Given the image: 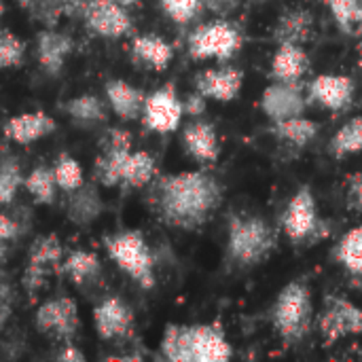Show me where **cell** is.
<instances>
[{
	"label": "cell",
	"instance_id": "obj_11",
	"mask_svg": "<svg viewBox=\"0 0 362 362\" xmlns=\"http://www.w3.org/2000/svg\"><path fill=\"white\" fill-rule=\"evenodd\" d=\"M354 95H356V85L350 76L344 74H318L308 85V100L333 112H341L350 108Z\"/></svg>",
	"mask_w": 362,
	"mask_h": 362
},
{
	"label": "cell",
	"instance_id": "obj_10",
	"mask_svg": "<svg viewBox=\"0 0 362 362\" xmlns=\"http://www.w3.org/2000/svg\"><path fill=\"white\" fill-rule=\"evenodd\" d=\"M308 108V95L301 83H280L269 85L261 95V110L274 121H284L303 115Z\"/></svg>",
	"mask_w": 362,
	"mask_h": 362
},
{
	"label": "cell",
	"instance_id": "obj_1",
	"mask_svg": "<svg viewBox=\"0 0 362 362\" xmlns=\"http://www.w3.org/2000/svg\"><path fill=\"white\" fill-rule=\"evenodd\" d=\"M223 202L221 182L208 172H180L163 176L153 191L159 218L176 229L193 231L210 221Z\"/></svg>",
	"mask_w": 362,
	"mask_h": 362
},
{
	"label": "cell",
	"instance_id": "obj_35",
	"mask_svg": "<svg viewBox=\"0 0 362 362\" xmlns=\"http://www.w3.org/2000/svg\"><path fill=\"white\" fill-rule=\"evenodd\" d=\"M25 42L8 30H0V68H13L23 62Z\"/></svg>",
	"mask_w": 362,
	"mask_h": 362
},
{
	"label": "cell",
	"instance_id": "obj_7",
	"mask_svg": "<svg viewBox=\"0 0 362 362\" xmlns=\"http://www.w3.org/2000/svg\"><path fill=\"white\" fill-rule=\"evenodd\" d=\"M318 333L327 346L362 335V308L339 295L327 297L318 314Z\"/></svg>",
	"mask_w": 362,
	"mask_h": 362
},
{
	"label": "cell",
	"instance_id": "obj_19",
	"mask_svg": "<svg viewBox=\"0 0 362 362\" xmlns=\"http://www.w3.org/2000/svg\"><path fill=\"white\" fill-rule=\"evenodd\" d=\"M55 129V121L42 112V110H36V112H23L19 117H13L6 121L4 125V134L19 142V144H30V142H36L45 136H49L51 132Z\"/></svg>",
	"mask_w": 362,
	"mask_h": 362
},
{
	"label": "cell",
	"instance_id": "obj_6",
	"mask_svg": "<svg viewBox=\"0 0 362 362\" xmlns=\"http://www.w3.org/2000/svg\"><path fill=\"white\" fill-rule=\"evenodd\" d=\"M242 47L240 30L225 19L197 25L189 36V53L193 59H229Z\"/></svg>",
	"mask_w": 362,
	"mask_h": 362
},
{
	"label": "cell",
	"instance_id": "obj_23",
	"mask_svg": "<svg viewBox=\"0 0 362 362\" xmlns=\"http://www.w3.org/2000/svg\"><path fill=\"white\" fill-rule=\"evenodd\" d=\"M132 53L136 59L144 62L146 66L155 68V70H163L170 62H172V47L157 34H142L136 36L132 42Z\"/></svg>",
	"mask_w": 362,
	"mask_h": 362
},
{
	"label": "cell",
	"instance_id": "obj_42",
	"mask_svg": "<svg viewBox=\"0 0 362 362\" xmlns=\"http://www.w3.org/2000/svg\"><path fill=\"white\" fill-rule=\"evenodd\" d=\"M93 0H66L64 2V11L70 15H85V11L91 6Z\"/></svg>",
	"mask_w": 362,
	"mask_h": 362
},
{
	"label": "cell",
	"instance_id": "obj_34",
	"mask_svg": "<svg viewBox=\"0 0 362 362\" xmlns=\"http://www.w3.org/2000/svg\"><path fill=\"white\" fill-rule=\"evenodd\" d=\"M53 176H55V185L66 193L78 189L85 182L81 163L76 159H72L70 155H59L57 157V161L53 165Z\"/></svg>",
	"mask_w": 362,
	"mask_h": 362
},
{
	"label": "cell",
	"instance_id": "obj_39",
	"mask_svg": "<svg viewBox=\"0 0 362 362\" xmlns=\"http://www.w3.org/2000/svg\"><path fill=\"white\" fill-rule=\"evenodd\" d=\"M182 106H185V112H187V115L197 117V115H202V112L206 110V98H204L199 91H195V93H191V95L187 98V102H182Z\"/></svg>",
	"mask_w": 362,
	"mask_h": 362
},
{
	"label": "cell",
	"instance_id": "obj_45",
	"mask_svg": "<svg viewBox=\"0 0 362 362\" xmlns=\"http://www.w3.org/2000/svg\"><path fill=\"white\" fill-rule=\"evenodd\" d=\"M358 68L362 70V42H361V47H358Z\"/></svg>",
	"mask_w": 362,
	"mask_h": 362
},
{
	"label": "cell",
	"instance_id": "obj_18",
	"mask_svg": "<svg viewBox=\"0 0 362 362\" xmlns=\"http://www.w3.org/2000/svg\"><path fill=\"white\" fill-rule=\"evenodd\" d=\"M310 68V57L301 45H278L272 57V78L280 83H301Z\"/></svg>",
	"mask_w": 362,
	"mask_h": 362
},
{
	"label": "cell",
	"instance_id": "obj_20",
	"mask_svg": "<svg viewBox=\"0 0 362 362\" xmlns=\"http://www.w3.org/2000/svg\"><path fill=\"white\" fill-rule=\"evenodd\" d=\"M106 100H108L110 108L115 110V115H119L125 121H134L142 115L146 95L142 89H138L125 81L112 78L106 83Z\"/></svg>",
	"mask_w": 362,
	"mask_h": 362
},
{
	"label": "cell",
	"instance_id": "obj_21",
	"mask_svg": "<svg viewBox=\"0 0 362 362\" xmlns=\"http://www.w3.org/2000/svg\"><path fill=\"white\" fill-rule=\"evenodd\" d=\"M70 51H72L70 36L55 32V30H45L38 34V42H36L38 62L49 74H57L64 68V62Z\"/></svg>",
	"mask_w": 362,
	"mask_h": 362
},
{
	"label": "cell",
	"instance_id": "obj_9",
	"mask_svg": "<svg viewBox=\"0 0 362 362\" xmlns=\"http://www.w3.org/2000/svg\"><path fill=\"white\" fill-rule=\"evenodd\" d=\"M182 115H185V106L178 100L174 85H165V87L157 89L155 93L146 95V100H144L142 121L151 132L170 134V132L178 129Z\"/></svg>",
	"mask_w": 362,
	"mask_h": 362
},
{
	"label": "cell",
	"instance_id": "obj_44",
	"mask_svg": "<svg viewBox=\"0 0 362 362\" xmlns=\"http://www.w3.org/2000/svg\"><path fill=\"white\" fill-rule=\"evenodd\" d=\"M110 2H117V4H121V6H125V8H127V6L136 4L138 0H110Z\"/></svg>",
	"mask_w": 362,
	"mask_h": 362
},
{
	"label": "cell",
	"instance_id": "obj_3",
	"mask_svg": "<svg viewBox=\"0 0 362 362\" xmlns=\"http://www.w3.org/2000/svg\"><path fill=\"white\" fill-rule=\"evenodd\" d=\"M278 244L272 223L259 214H233L227 231V257L240 269L265 263Z\"/></svg>",
	"mask_w": 362,
	"mask_h": 362
},
{
	"label": "cell",
	"instance_id": "obj_4",
	"mask_svg": "<svg viewBox=\"0 0 362 362\" xmlns=\"http://www.w3.org/2000/svg\"><path fill=\"white\" fill-rule=\"evenodd\" d=\"M314 325V301L312 288L305 280L288 282L272 305V327L278 337L288 344H301Z\"/></svg>",
	"mask_w": 362,
	"mask_h": 362
},
{
	"label": "cell",
	"instance_id": "obj_26",
	"mask_svg": "<svg viewBox=\"0 0 362 362\" xmlns=\"http://www.w3.org/2000/svg\"><path fill=\"white\" fill-rule=\"evenodd\" d=\"M318 132H320V125L316 121L303 117V115L274 123V134L280 140H284L286 144L297 146V148H303L310 142H314V138L318 136Z\"/></svg>",
	"mask_w": 362,
	"mask_h": 362
},
{
	"label": "cell",
	"instance_id": "obj_16",
	"mask_svg": "<svg viewBox=\"0 0 362 362\" xmlns=\"http://www.w3.org/2000/svg\"><path fill=\"white\" fill-rule=\"evenodd\" d=\"M93 325H95V331L102 339L121 337L132 329L134 314L123 299L108 297L93 310Z\"/></svg>",
	"mask_w": 362,
	"mask_h": 362
},
{
	"label": "cell",
	"instance_id": "obj_40",
	"mask_svg": "<svg viewBox=\"0 0 362 362\" xmlns=\"http://www.w3.org/2000/svg\"><path fill=\"white\" fill-rule=\"evenodd\" d=\"M204 2V8H210L218 15H227L235 8L238 0H202Z\"/></svg>",
	"mask_w": 362,
	"mask_h": 362
},
{
	"label": "cell",
	"instance_id": "obj_14",
	"mask_svg": "<svg viewBox=\"0 0 362 362\" xmlns=\"http://www.w3.org/2000/svg\"><path fill=\"white\" fill-rule=\"evenodd\" d=\"M83 17H85V25L98 36L119 38L132 30V19L127 15V8L110 0H93Z\"/></svg>",
	"mask_w": 362,
	"mask_h": 362
},
{
	"label": "cell",
	"instance_id": "obj_25",
	"mask_svg": "<svg viewBox=\"0 0 362 362\" xmlns=\"http://www.w3.org/2000/svg\"><path fill=\"white\" fill-rule=\"evenodd\" d=\"M62 259V244L57 240V235H45L40 238L34 248H32V255H30V267H28V276H25V284L32 288H36L38 284V278L42 274V269L47 265H55L59 263Z\"/></svg>",
	"mask_w": 362,
	"mask_h": 362
},
{
	"label": "cell",
	"instance_id": "obj_5",
	"mask_svg": "<svg viewBox=\"0 0 362 362\" xmlns=\"http://www.w3.org/2000/svg\"><path fill=\"white\" fill-rule=\"evenodd\" d=\"M106 250L110 259L142 288H151L155 284V259L140 231H121L106 238Z\"/></svg>",
	"mask_w": 362,
	"mask_h": 362
},
{
	"label": "cell",
	"instance_id": "obj_13",
	"mask_svg": "<svg viewBox=\"0 0 362 362\" xmlns=\"http://www.w3.org/2000/svg\"><path fill=\"white\" fill-rule=\"evenodd\" d=\"M36 327L40 333L70 339L78 329V310L70 297H57L42 303L36 312Z\"/></svg>",
	"mask_w": 362,
	"mask_h": 362
},
{
	"label": "cell",
	"instance_id": "obj_15",
	"mask_svg": "<svg viewBox=\"0 0 362 362\" xmlns=\"http://www.w3.org/2000/svg\"><path fill=\"white\" fill-rule=\"evenodd\" d=\"M242 83H244V72L240 68L221 66L199 72L195 78V91L216 102H231L238 98Z\"/></svg>",
	"mask_w": 362,
	"mask_h": 362
},
{
	"label": "cell",
	"instance_id": "obj_38",
	"mask_svg": "<svg viewBox=\"0 0 362 362\" xmlns=\"http://www.w3.org/2000/svg\"><path fill=\"white\" fill-rule=\"evenodd\" d=\"M348 199H350V206L361 212L362 214V174H350L348 178Z\"/></svg>",
	"mask_w": 362,
	"mask_h": 362
},
{
	"label": "cell",
	"instance_id": "obj_27",
	"mask_svg": "<svg viewBox=\"0 0 362 362\" xmlns=\"http://www.w3.org/2000/svg\"><path fill=\"white\" fill-rule=\"evenodd\" d=\"M155 176V159L146 151H132L129 157L125 159L123 172H121V182L132 187V189H142L148 185Z\"/></svg>",
	"mask_w": 362,
	"mask_h": 362
},
{
	"label": "cell",
	"instance_id": "obj_46",
	"mask_svg": "<svg viewBox=\"0 0 362 362\" xmlns=\"http://www.w3.org/2000/svg\"><path fill=\"white\" fill-rule=\"evenodd\" d=\"M2 13H4V4H2V0H0V17H2Z\"/></svg>",
	"mask_w": 362,
	"mask_h": 362
},
{
	"label": "cell",
	"instance_id": "obj_22",
	"mask_svg": "<svg viewBox=\"0 0 362 362\" xmlns=\"http://www.w3.org/2000/svg\"><path fill=\"white\" fill-rule=\"evenodd\" d=\"M312 28H314V17L308 8H291L274 25V40L278 45L284 42L303 45L310 38Z\"/></svg>",
	"mask_w": 362,
	"mask_h": 362
},
{
	"label": "cell",
	"instance_id": "obj_24",
	"mask_svg": "<svg viewBox=\"0 0 362 362\" xmlns=\"http://www.w3.org/2000/svg\"><path fill=\"white\" fill-rule=\"evenodd\" d=\"M102 212V199L91 185H81L78 189L70 191V202H68V216L76 225H87L91 223L98 214Z\"/></svg>",
	"mask_w": 362,
	"mask_h": 362
},
{
	"label": "cell",
	"instance_id": "obj_28",
	"mask_svg": "<svg viewBox=\"0 0 362 362\" xmlns=\"http://www.w3.org/2000/svg\"><path fill=\"white\" fill-rule=\"evenodd\" d=\"M339 30L348 36L362 34V0H322Z\"/></svg>",
	"mask_w": 362,
	"mask_h": 362
},
{
	"label": "cell",
	"instance_id": "obj_36",
	"mask_svg": "<svg viewBox=\"0 0 362 362\" xmlns=\"http://www.w3.org/2000/svg\"><path fill=\"white\" fill-rule=\"evenodd\" d=\"M161 8L176 23H191L204 11V2L202 0H161Z\"/></svg>",
	"mask_w": 362,
	"mask_h": 362
},
{
	"label": "cell",
	"instance_id": "obj_8",
	"mask_svg": "<svg viewBox=\"0 0 362 362\" xmlns=\"http://www.w3.org/2000/svg\"><path fill=\"white\" fill-rule=\"evenodd\" d=\"M320 229V214L318 204L310 187H301L288 199L284 214H282V231L284 235L297 246L316 238Z\"/></svg>",
	"mask_w": 362,
	"mask_h": 362
},
{
	"label": "cell",
	"instance_id": "obj_2",
	"mask_svg": "<svg viewBox=\"0 0 362 362\" xmlns=\"http://www.w3.org/2000/svg\"><path fill=\"white\" fill-rule=\"evenodd\" d=\"M161 354L172 362H227L233 348L218 325H170Z\"/></svg>",
	"mask_w": 362,
	"mask_h": 362
},
{
	"label": "cell",
	"instance_id": "obj_17",
	"mask_svg": "<svg viewBox=\"0 0 362 362\" xmlns=\"http://www.w3.org/2000/svg\"><path fill=\"white\" fill-rule=\"evenodd\" d=\"M182 142L187 153L199 163H214L221 153L218 136L212 123L208 121H191L182 132Z\"/></svg>",
	"mask_w": 362,
	"mask_h": 362
},
{
	"label": "cell",
	"instance_id": "obj_29",
	"mask_svg": "<svg viewBox=\"0 0 362 362\" xmlns=\"http://www.w3.org/2000/svg\"><path fill=\"white\" fill-rule=\"evenodd\" d=\"M335 261L354 276H362V225L350 229L333 250Z\"/></svg>",
	"mask_w": 362,
	"mask_h": 362
},
{
	"label": "cell",
	"instance_id": "obj_30",
	"mask_svg": "<svg viewBox=\"0 0 362 362\" xmlns=\"http://www.w3.org/2000/svg\"><path fill=\"white\" fill-rule=\"evenodd\" d=\"M362 151V117H352L346 121L335 136L331 138L329 153L337 159H344L348 155L361 153Z\"/></svg>",
	"mask_w": 362,
	"mask_h": 362
},
{
	"label": "cell",
	"instance_id": "obj_33",
	"mask_svg": "<svg viewBox=\"0 0 362 362\" xmlns=\"http://www.w3.org/2000/svg\"><path fill=\"white\" fill-rule=\"evenodd\" d=\"M55 176L53 170L40 165L36 170L30 172V176L25 178V189L28 193L38 202V204H53L55 199Z\"/></svg>",
	"mask_w": 362,
	"mask_h": 362
},
{
	"label": "cell",
	"instance_id": "obj_43",
	"mask_svg": "<svg viewBox=\"0 0 362 362\" xmlns=\"http://www.w3.org/2000/svg\"><path fill=\"white\" fill-rule=\"evenodd\" d=\"M57 358L62 362H83L85 361V356H83V352H78L74 346H66L59 354H57Z\"/></svg>",
	"mask_w": 362,
	"mask_h": 362
},
{
	"label": "cell",
	"instance_id": "obj_37",
	"mask_svg": "<svg viewBox=\"0 0 362 362\" xmlns=\"http://www.w3.org/2000/svg\"><path fill=\"white\" fill-rule=\"evenodd\" d=\"M21 185V172L15 159H6L0 165V206H6L13 202L17 189Z\"/></svg>",
	"mask_w": 362,
	"mask_h": 362
},
{
	"label": "cell",
	"instance_id": "obj_12",
	"mask_svg": "<svg viewBox=\"0 0 362 362\" xmlns=\"http://www.w3.org/2000/svg\"><path fill=\"white\" fill-rule=\"evenodd\" d=\"M132 153V136L129 132L115 127L108 132L104 153L95 161V180L102 182L104 187H115L121 182V172L125 165V159Z\"/></svg>",
	"mask_w": 362,
	"mask_h": 362
},
{
	"label": "cell",
	"instance_id": "obj_31",
	"mask_svg": "<svg viewBox=\"0 0 362 362\" xmlns=\"http://www.w3.org/2000/svg\"><path fill=\"white\" fill-rule=\"evenodd\" d=\"M66 115L76 123H100L106 119L104 102L93 93H83L64 104Z\"/></svg>",
	"mask_w": 362,
	"mask_h": 362
},
{
	"label": "cell",
	"instance_id": "obj_41",
	"mask_svg": "<svg viewBox=\"0 0 362 362\" xmlns=\"http://www.w3.org/2000/svg\"><path fill=\"white\" fill-rule=\"evenodd\" d=\"M15 235H17V223L11 216L0 212V242L13 240Z\"/></svg>",
	"mask_w": 362,
	"mask_h": 362
},
{
	"label": "cell",
	"instance_id": "obj_32",
	"mask_svg": "<svg viewBox=\"0 0 362 362\" xmlns=\"http://www.w3.org/2000/svg\"><path fill=\"white\" fill-rule=\"evenodd\" d=\"M102 272L100 259L93 252H85V250H74L66 261H64V274L70 276L72 282L83 284L89 280H95Z\"/></svg>",
	"mask_w": 362,
	"mask_h": 362
}]
</instances>
